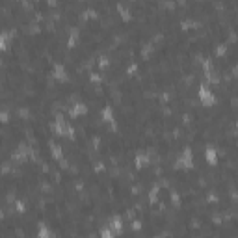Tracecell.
<instances>
[{
	"label": "cell",
	"mask_w": 238,
	"mask_h": 238,
	"mask_svg": "<svg viewBox=\"0 0 238 238\" xmlns=\"http://www.w3.org/2000/svg\"><path fill=\"white\" fill-rule=\"evenodd\" d=\"M56 76H58V78H65V74H63V67H56Z\"/></svg>",
	"instance_id": "8992f818"
},
{
	"label": "cell",
	"mask_w": 238,
	"mask_h": 238,
	"mask_svg": "<svg viewBox=\"0 0 238 238\" xmlns=\"http://www.w3.org/2000/svg\"><path fill=\"white\" fill-rule=\"evenodd\" d=\"M207 160L210 162V164H214L216 162V153H214V149L210 147V149H207Z\"/></svg>",
	"instance_id": "277c9868"
},
{
	"label": "cell",
	"mask_w": 238,
	"mask_h": 238,
	"mask_svg": "<svg viewBox=\"0 0 238 238\" xmlns=\"http://www.w3.org/2000/svg\"><path fill=\"white\" fill-rule=\"evenodd\" d=\"M179 166H184V168H190L192 166V158H190V149H186L182 153V156L179 158Z\"/></svg>",
	"instance_id": "7a4b0ae2"
},
{
	"label": "cell",
	"mask_w": 238,
	"mask_h": 238,
	"mask_svg": "<svg viewBox=\"0 0 238 238\" xmlns=\"http://www.w3.org/2000/svg\"><path fill=\"white\" fill-rule=\"evenodd\" d=\"M199 99H201L205 104H209V106L216 102L214 95H212V93H210V89H207V88H201V89H199Z\"/></svg>",
	"instance_id": "6da1fadb"
},
{
	"label": "cell",
	"mask_w": 238,
	"mask_h": 238,
	"mask_svg": "<svg viewBox=\"0 0 238 238\" xmlns=\"http://www.w3.org/2000/svg\"><path fill=\"white\" fill-rule=\"evenodd\" d=\"M236 130H238V125H236Z\"/></svg>",
	"instance_id": "52a82bcc"
},
{
	"label": "cell",
	"mask_w": 238,
	"mask_h": 238,
	"mask_svg": "<svg viewBox=\"0 0 238 238\" xmlns=\"http://www.w3.org/2000/svg\"><path fill=\"white\" fill-rule=\"evenodd\" d=\"M102 117H106V121H112V110L110 108L102 110Z\"/></svg>",
	"instance_id": "5b68a950"
},
{
	"label": "cell",
	"mask_w": 238,
	"mask_h": 238,
	"mask_svg": "<svg viewBox=\"0 0 238 238\" xmlns=\"http://www.w3.org/2000/svg\"><path fill=\"white\" fill-rule=\"evenodd\" d=\"M86 112V106L84 104H76L73 110H71V115H78V114H84Z\"/></svg>",
	"instance_id": "3957f363"
}]
</instances>
